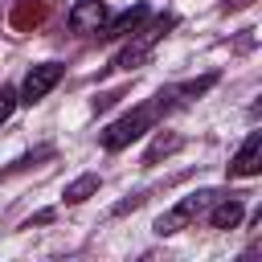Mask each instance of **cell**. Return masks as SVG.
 <instances>
[{"instance_id": "9", "label": "cell", "mask_w": 262, "mask_h": 262, "mask_svg": "<svg viewBox=\"0 0 262 262\" xmlns=\"http://www.w3.org/2000/svg\"><path fill=\"white\" fill-rule=\"evenodd\" d=\"M242 221V201L237 196H213L209 201V225L213 229H233Z\"/></svg>"}, {"instance_id": "6", "label": "cell", "mask_w": 262, "mask_h": 262, "mask_svg": "<svg viewBox=\"0 0 262 262\" xmlns=\"http://www.w3.org/2000/svg\"><path fill=\"white\" fill-rule=\"evenodd\" d=\"M262 172V135L254 131V135H246V143H242V151L233 156V164H229V176H258Z\"/></svg>"}, {"instance_id": "12", "label": "cell", "mask_w": 262, "mask_h": 262, "mask_svg": "<svg viewBox=\"0 0 262 262\" xmlns=\"http://www.w3.org/2000/svg\"><path fill=\"white\" fill-rule=\"evenodd\" d=\"M246 4H254V0H229V8H246Z\"/></svg>"}, {"instance_id": "2", "label": "cell", "mask_w": 262, "mask_h": 262, "mask_svg": "<svg viewBox=\"0 0 262 262\" xmlns=\"http://www.w3.org/2000/svg\"><path fill=\"white\" fill-rule=\"evenodd\" d=\"M172 25H176V16H172V12L151 16V25H139L135 33H127L131 41H127V45L115 53V61H111V66H115V70H131V66H139V61L151 53V45H156V41H160V37H164Z\"/></svg>"}, {"instance_id": "3", "label": "cell", "mask_w": 262, "mask_h": 262, "mask_svg": "<svg viewBox=\"0 0 262 262\" xmlns=\"http://www.w3.org/2000/svg\"><path fill=\"white\" fill-rule=\"evenodd\" d=\"M57 82H61V66H57V61H41V66H33V70L25 74V82H20L16 98L33 106V102H41V98H45Z\"/></svg>"}, {"instance_id": "1", "label": "cell", "mask_w": 262, "mask_h": 262, "mask_svg": "<svg viewBox=\"0 0 262 262\" xmlns=\"http://www.w3.org/2000/svg\"><path fill=\"white\" fill-rule=\"evenodd\" d=\"M172 94H176V90H168V94L160 90V94H156V98H151L147 106H135L131 115L115 119V123H111V127L102 131V147H106V151H119V147H127L131 139L147 135V127H151V123H156V119H160V115H164V111L172 106Z\"/></svg>"}, {"instance_id": "4", "label": "cell", "mask_w": 262, "mask_h": 262, "mask_svg": "<svg viewBox=\"0 0 262 262\" xmlns=\"http://www.w3.org/2000/svg\"><path fill=\"white\" fill-rule=\"evenodd\" d=\"M213 196H217V192H192V196H184L180 205H172V209L156 221V233H176V229H184L192 217H201V213L209 209Z\"/></svg>"}, {"instance_id": "8", "label": "cell", "mask_w": 262, "mask_h": 262, "mask_svg": "<svg viewBox=\"0 0 262 262\" xmlns=\"http://www.w3.org/2000/svg\"><path fill=\"white\" fill-rule=\"evenodd\" d=\"M143 16H147V4H131V8H123L119 16H111L98 37H127V33H135V29L143 25Z\"/></svg>"}, {"instance_id": "5", "label": "cell", "mask_w": 262, "mask_h": 262, "mask_svg": "<svg viewBox=\"0 0 262 262\" xmlns=\"http://www.w3.org/2000/svg\"><path fill=\"white\" fill-rule=\"evenodd\" d=\"M106 20H111V8H106L102 0H78V4L70 8V29L82 33V37H98Z\"/></svg>"}, {"instance_id": "10", "label": "cell", "mask_w": 262, "mask_h": 262, "mask_svg": "<svg viewBox=\"0 0 262 262\" xmlns=\"http://www.w3.org/2000/svg\"><path fill=\"white\" fill-rule=\"evenodd\" d=\"M90 192H98V176H94V172H86V176H78L74 184H66V201H70V205L86 201Z\"/></svg>"}, {"instance_id": "7", "label": "cell", "mask_w": 262, "mask_h": 262, "mask_svg": "<svg viewBox=\"0 0 262 262\" xmlns=\"http://www.w3.org/2000/svg\"><path fill=\"white\" fill-rule=\"evenodd\" d=\"M45 16H49V0H16V4H12V29H16V33L41 29Z\"/></svg>"}, {"instance_id": "11", "label": "cell", "mask_w": 262, "mask_h": 262, "mask_svg": "<svg viewBox=\"0 0 262 262\" xmlns=\"http://www.w3.org/2000/svg\"><path fill=\"white\" fill-rule=\"evenodd\" d=\"M16 102H20L16 90H12V86H0V123H8V115L16 111Z\"/></svg>"}]
</instances>
